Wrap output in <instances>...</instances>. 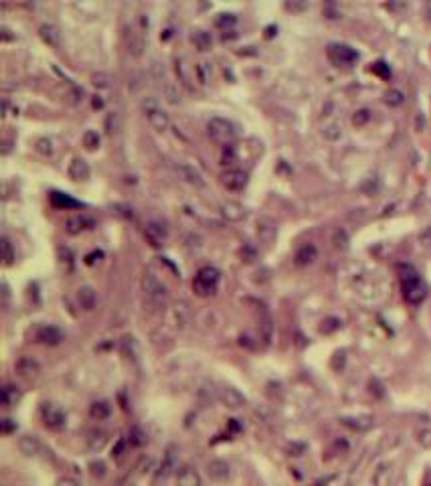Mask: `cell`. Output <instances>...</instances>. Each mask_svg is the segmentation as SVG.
Wrapping results in <instances>:
<instances>
[{
    "instance_id": "6da1fadb",
    "label": "cell",
    "mask_w": 431,
    "mask_h": 486,
    "mask_svg": "<svg viewBox=\"0 0 431 486\" xmlns=\"http://www.w3.org/2000/svg\"><path fill=\"white\" fill-rule=\"evenodd\" d=\"M142 292H144L148 302H150L152 306H156V308L164 306L166 304V300H168L166 286H164V284L158 280V276L152 274V272H146L142 276Z\"/></svg>"
},
{
    "instance_id": "7a4b0ae2",
    "label": "cell",
    "mask_w": 431,
    "mask_h": 486,
    "mask_svg": "<svg viewBox=\"0 0 431 486\" xmlns=\"http://www.w3.org/2000/svg\"><path fill=\"white\" fill-rule=\"evenodd\" d=\"M217 284H219V272L215 267L207 265V267H201L196 272L194 280H192V290L198 294V296H209L217 290Z\"/></svg>"
},
{
    "instance_id": "3957f363",
    "label": "cell",
    "mask_w": 431,
    "mask_h": 486,
    "mask_svg": "<svg viewBox=\"0 0 431 486\" xmlns=\"http://www.w3.org/2000/svg\"><path fill=\"white\" fill-rule=\"evenodd\" d=\"M142 108H144V112H146V115H148V124H150L156 132H164V130L170 128V118H168V114L164 112L162 108H158V104H156L154 97L144 99Z\"/></svg>"
},
{
    "instance_id": "277c9868",
    "label": "cell",
    "mask_w": 431,
    "mask_h": 486,
    "mask_svg": "<svg viewBox=\"0 0 431 486\" xmlns=\"http://www.w3.org/2000/svg\"><path fill=\"white\" fill-rule=\"evenodd\" d=\"M207 130H209V136L223 146H229L235 138V126L223 118H213L207 126Z\"/></svg>"
},
{
    "instance_id": "5b68a950",
    "label": "cell",
    "mask_w": 431,
    "mask_h": 486,
    "mask_svg": "<svg viewBox=\"0 0 431 486\" xmlns=\"http://www.w3.org/2000/svg\"><path fill=\"white\" fill-rule=\"evenodd\" d=\"M405 270H407V276L403 274L401 276V280H403V294H405V298L409 300V302H419V300H423V296H425V288H423V284H421V280H419V276H417V272L415 270H411L409 265H405Z\"/></svg>"
},
{
    "instance_id": "8992f818",
    "label": "cell",
    "mask_w": 431,
    "mask_h": 486,
    "mask_svg": "<svg viewBox=\"0 0 431 486\" xmlns=\"http://www.w3.org/2000/svg\"><path fill=\"white\" fill-rule=\"evenodd\" d=\"M41 415H43V422L47 428L51 429H61L65 426V422H67V417H65V411L55 405V403H43L41 407Z\"/></svg>"
},
{
    "instance_id": "52a82bcc",
    "label": "cell",
    "mask_w": 431,
    "mask_h": 486,
    "mask_svg": "<svg viewBox=\"0 0 431 486\" xmlns=\"http://www.w3.org/2000/svg\"><path fill=\"white\" fill-rule=\"evenodd\" d=\"M221 182L227 191H243L247 184V174L239 169H229L221 174Z\"/></svg>"
},
{
    "instance_id": "ba28073f",
    "label": "cell",
    "mask_w": 431,
    "mask_h": 486,
    "mask_svg": "<svg viewBox=\"0 0 431 486\" xmlns=\"http://www.w3.org/2000/svg\"><path fill=\"white\" fill-rule=\"evenodd\" d=\"M330 59H332L334 63L338 65H350L358 59L356 51L354 49H350L348 45H330Z\"/></svg>"
},
{
    "instance_id": "9c48e42d",
    "label": "cell",
    "mask_w": 431,
    "mask_h": 486,
    "mask_svg": "<svg viewBox=\"0 0 431 486\" xmlns=\"http://www.w3.org/2000/svg\"><path fill=\"white\" fill-rule=\"evenodd\" d=\"M124 41L128 51L134 57H140L144 53V39L134 27H124Z\"/></svg>"
},
{
    "instance_id": "30bf717a",
    "label": "cell",
    "mask_w": 431,
    "mask_h": 486,
    "mask_svg": "<svg viewBox=\"0 0 431 486\" xmlns=\"http://www.w3.org/2000/svg\"><path fill=\"white\" fill-rule=\"evenodd\" d=\"M14 369H16V373H19L21 377H25V379H32V377H37L41 373L39 361L32 359V357H21L19 361H16Z\"/></svg>"
},
{
    "instance_id": "8fae6325",
    "label": "cell",
    "mask_w": 431,
    "mask_h": 486,
    "mask_svg": "<svg viewBox=\"0 0 431 486\" xmlns=\"http://www.w3.org/2000/svg\"><path fill=\"white\" fill-rule=\"evenodd\" d=\"M201 474L192 466H182L176 472V486H201Z\"/></svg>"
},
{
    "instance_id": "7c38bea8",
    "label": "cell",
    "mask_w": 431,
    "mask_h": 486,
    "mask_svg": "<svg viewBox=\"0 0 431 486\" xmlns=\"http://www.w3.org/2000/svg\"><path fill=\"white\" fill-rule=\"evenodd\" d=\"M35 339L41 343V344H59L61 341H63V332L57 328V326H41L39 330H37V334H35Z\"/></svg>"
},
{
    "instance_id": "4fadbf2b",
    "label": "cell",
    "mask_w": 431,
    "mask_h": 486,
    "mask_svg": "<svg viewBox=\"0 0 431 486\" xmlns=\"http://www.w3.org/2000/svg\"><path fill=\"white\" fill-rule=\"evenodd\" d=\"M89 227H93V219H91V217H87V215H75V217H69L67 223H65V231L71 233V235H77V233L85 231V229H89Z\"/></svg>"
},
{
    "instance_id": "5bb4252c",
    "label": "cell",
    "mask_w": 431,
    "mask_h": 486,
    "mask_svg": "<svg viewBox=\"0 0 431 486\" xmlns=\"http://www.w3.org/2000/svg\"><path fill=\"white\" fill-rule=\"evenodd\" d=\"M219 397L223 401V405H227L229 409H239L245 403V397L235 387H223L221 393H219Z\"/></svg>"
},
{
    "instance_id": "9a60e30c",
    "label": "cell",
    "mask_w": 431,
    "mask_h": 486,
    "mask_svg": "<svg viewBox=\"0 0 431 486\" xmlns=\"http://www.w3.org/2000/svg\"><path fill=\"white\" fill-rule=\"evenodd\" d=\"M144 235L148 241H150V245L160 247L162 241L166 239V229H164V225H160V223H148L144 229Z\"/></svg>"
},
{
    "instance_id": "2e32d148",
    "label": "cell",
    "mask_w": 431,
    "mask_h": 486,
    "mask_svg": "<svg viewBox=\"0 0 431 486\" xmlns=\"http://www.w3.org/2000/svg\"><path fill=\"white\" fill-rule=\"evenodd\" d=\"M67 172H69V176H71L73 180H87L89 174H91L89 164H87L83 158H73V160L69 162Z\"/></svg>"
},
{
    "instance_id": "e0dca14e",
    "label": "cell",
    "mask_w": 431,
    "mask_h": 486,
    "mask_svg": "<svg viewBox=\"0 0 431 486\" xmlns=\"http://www.w3.org/2000/svg\"><path fill=\"white\" fill-rule=\"evenodd\" d=\"M176 171H178V174L185 178L187 182L194 184V187H205V178H203L201 172L194 169V166H190V164H178Z\"/></svg>"
},
{
    "instance_id": "ac0fdd59",
    "label": "cell",
    "mask_w": 431,
    "mask_h": 486,
    "mask_svg": "<svg viewBox=\"0 0 431 486\" xmlns=\"http://www.w3.org/2000/svg\"><path fill=\"white\" fill-rule=\"evenodd\" d=\"M257 237L265 243L273 241L275 237V223L271 219H268V217H261V219H257Z\"/></svg>"
},
{
    "instance_id": "d6986e66",
    "label": "cell",
    "mask_w": 431,
    "mask_h": 486,
    "mask_svg": "<svg viewBox=\"0 0 431 486\" xmlns=\"http://www.w3.org/2000/svg\"><path fill=\"white\" fill-rule=\"evenodd\" d=\"M19 450L23 452L25 456L32 458V456H37L41 452V442H39L37 435H23V438L19 440Z\"/></svg>"
},
{
    "instance_id": "ffe728a7",
    "label": "cell",
    "mask_w": 431,
    "mask_h": 486,
    "mask_svg": "<svg viewBox=\"0 0 431 486\" xmlns=\"http://www.w3.org/2000/svg\"><path fill=\"white\" fill-rule=\"evenodd\" d=\"M77 302L83 310H93L95 308V302H97V296H95V290L89 288V286H83L77 290Z\"/></svg>"
},
{
    "instance_id": "44dd1931",
    "label": "cell",
    "mask_w": 431,
    "mask_h": 486,
    "mask_svg": "<svg viewBox=\"0 0 431 486\" xmlns=\"http://www.w3.org/2000/svg\"><path fill=\"white\" fill-rule=\"evenodd\" d=\"M229 464L227 462H223V460H213V462H209V476L213 478V480H217V482H223V480H227L229 478Z\"/></svg>"
},
{
    "instance_id": "7402d4cb",
    "label": "cell",
    "mask_w": 431,
    "mask_h": 486,
    "mask_svg": "<svg viewBox=\"0 0 431 486\" xmlns=\"http://www.w3.org/2000/svg\"><path fill=\"white\" fill-rule=\"evenodd\" d=\"M221 213L225 219L229 221H241L245 217V209L239 205V203H233V200H227V203L221 205Z\"/></svg>"
},
{
    "instance_id": "603a6c76",
    "label": "cell",
    "mask_w": 431,
    "mask_h": 486,
    "mask_svg": "<svg viewBox=\"0 0 431 486\" xmlns=\"http://www.w3.org/2000/svg\"><path fill=\"white\" fill-rule=\"evenodd\" d=\"M51 203H53V207H57V209H77V207H81L79 200L71 199L69 195L57 193V191L51 193Z\"/></svg>"
},
{
    "instance_id": "cb8c5ba5",
    "label": "cell",
    "mask_w": 431,
    "mask_h": 486,
    "mask_svg": "<svg viewBox=\"0 0 431 486\" xmlns=\"http://www.w3.org/2000/svg\"><path fill=\"white\" fill-rule=\"evenodd\" d=\"M39 35H41V39H43L49 47H59L61 35H59V30H57L53 25H41Z\"/></svg>"
},
{
    "instance_id": "d4e9b609",
    "label": "cell",
    "mask_w": 431,
    "mask_h": 486,
    "mask_svg": "<svg viewBox=\"0 0 431 486\" xmlns=\"http://www.w3.org/2000/svg\"><path fill=\"white\" fill-rule=\"evenodd\" d=\"M192 43H194V47L198 49V51H209L211 45H213V37H211V32H207V30H194L192 32Z\"/></svg>"
},
{
    "instance_id": "484cf974",
    "label": "cell",
    "mask_w": 431,
    "mask_h": 486,
    "mask_svg": "<svg viewBox=\"0 0 431 486\" xmlns=\"http://www.w3.org/2000/svg\"><path fill=\"white\" fill-rule=\"evenodd\" d=\"M106 442H108L106 431H102V429H93V431H89V435H87V446H89V450H93V452L102 450V448L106 446Z\"/></svg>"
},
{
    "instance_id": "4316f807",
    "label": "cell",
    "mask_w": 431,
    "mask_h": 486,
    "mask_svg": "<svg viewBox=\"0 0 431 486\" xmlns=\"http://www.w3.org/2000/svg\"><path fill=\"white\" fill-rule=\"evenodd\" d=\"M21 401V391L19 387H14V385H6V387L2 389V403L6 407H12Z\"/></svg>"
},
{
    "instance_id": "83f0119b",
    "label": "cell",
    "mask_w": 431,
    "mask_h": 486,
    "mask_svg": "<svg viewBox=\"0 0 431 486\" xmlns=\"http://www.w3.org/2000/svg\"><path fill=\"white\" fill-rule=\"evenodd\" d=\"M89 413H91L93 420H106V417L109 415V405L106 403V401H95V403L91 405V409H89Z\"/></svg>"
},
{
    "instance_id": "f1b7e54d",
    "label": "cell",
    "mask_w": 431,
    "mask_h": 486,
    "mask_svg": "<svg viewBox=\"0 0 431 486\" xmlns=\"http://www.w3.org/2000/svg\"><path fill=\"white\" fill-rule=\"evenodd\" d=\"M314 257H316V249H314V245H304L300 251H297V256H296V259H297V263H300V265L310 263Z\"/></svg>"
},
{
    "instance_id": "f546056e",
    "label": "cell",
    "mask_w": 431,
    "mask_h": 486,
    "mask_svg": "<svg viewBox=\"0 0 431 486\" xmlns=\"http://www.w3.org/2000/svg\"><path fill=\"white\" fill-rule=\"evenodd\" d=\"M35 150L39 154H43V156H53V142L49 140V138H37L35 140Z\"/></svg>"
},
{
    "instance_id": "4dcf8cb0",
    "label": "cell",
    "mask_w": 431,
    "mask_h": 486,
    "mask_svg": "<svg viewBox=\"0 0 431 486\" xmlns=\"http://www.w3.org/2000/svg\"><path fill=\"white\" fill-rule=\"evenodd\" d=\"M2 259H4V265L14 263V249H12V243L8 237H2Z\"/></svg>"
},
{
    "instance_id": "1f68e13d",
    "label": "cell",
    "mask_w": 431,
    "mask_h": 486,
    "mask_svg": "<svg viewBox=\"0 0 431 486\" xmlns=\"http://www.w3.org/2000/svg\"><path fill=\"white\" fill-rule=\"evenodd\" d=\"M83 146H85L87 150H95V148L99 146V134L93 132V130H87V132L83 134Z\"/></svg>"
},
{
    "instance_id": "d6a6232c",
    "label": "cell",
    "mask_w": 431,
    "mask_h": 486,
    "mask_svg": "<svg viewBox=\"0 0 431 486\" xmlns=\"http://www.w3.org/2000/svg\"><path fill=\"white\" fill-rule=\"evenodd\" d=\"M109 75H106V73H93L91 75V83L95 87H109Z\"/></svg>"
},
{
    "instance_id": "836d02e7",
    "label": "cell",
    "mask_w": 431,
    "mask_h": 486,
    "mask_svg": "<svg viewBox=\"0 0 431 486\" xmlns=\"http://www.w3.org/2000/svg\"><path fill=\"white\" fill-rule=\"evenodd\" d=\"M385 99H387L389 106H399L403 102V93L399 89H391V91H387V97Z\"/></svg>"
},
{
    "instance_id": "e575fe53",
    "label": "cell",
    "mask_w": 431,
    "mask_h": 486,
    "mask_svg": "<svg viewBox=\"0 0 431 486\" xmlns=\"http://www.w3.org/2000/svg\"><path fill=\"white\" fill-rule=\"evenodd\" d=\"M128 438H130V444H134V446H142V444L146 442V440H144L146 435L142 433V429H140V428H134V429H132Z\"/></svg>"
},
{
    "instance_id": "d590c367",
    "label": "cell",
    "mask_w": 431,
    "mask_h": 486,
    "mask_svg": "<svg viewBox=\"0 0 431 486\" xmlns=\"http://www.w3.org/2000/svg\"><path fill=\"white\" fill-rule=\"evenodd\" d=\"M233 160H235V148L229 144V146H225V148H223V154H221V162H223V164H231Z\"/></svg>"
},
{
    "instance_id": "8d00e7d4",
    "label": "cell",
    "mask_w": 431,
    "mask_h": 486,
    "mask_svg": "<svg viewBox=\"0 0 431 486\" xmlns=\"http://www.w3.org/2000/svg\"><path fill=\"white\" fill-rule=\"evenodd\" d=\"M16 429V424L10 420V417H4L2 422H0V431H2L4 435H8V433H12Z\"/></svg>"
},
{
    "instance_id": "74e56055",
    "label": "cell",
    "mask_w": 431,
    "mask_h": 486,
    "mask_svg": "<svg viewBox=\"0 0 431 486\" xmlns=\"http://www.w3.org/2000/svg\"><path fill=\"white\" fill-rule=\"evenodd\" d=\"M369 114H371L369 110H358V112L354 114V118H352V122H354L356 126H362L364 122H367V120L371 118V115H369Z\"/></svg>"
},
{
    "instance_id": "f35d334b",
    "label": "cell",
    "mask_w": 431,
    "mask_h": 486,
    "mask_svg": "<svg viewBox=\"0 0 431 486\" xmlns=\"http://www.w3.org/2000/svg\"><path fill=\"white\" fill-rule=\"evenodd\" d=\"M55 486H81V484L75 478H71V476H63V478H59L55 482Z\"/></svg>"
},
{
    "instance_id": "ab89813d",
    "label": "cell",
    "mask_w": 431,
    "mask_h": 486,
    "mask_svg": "<svg viewBox=\"0 0 431 486\" xmlns=\"http://www.w3.org/2000/svg\"><path fill=\"white\" fill-rule=\"evenodd\" d=\"M225 23H227V25H233V23H235V16H233V14H221V19L217 21V25L223 27Z\"/></svg>"
},
{
    "instance_id": "60d3db41",
    "label": "cell",
    "mask_w": 431,
    "mask_h": 486,
    "mask_svg": "<svg viewBox=\"0 0 431 486\" xmlns=\"http://www.w3.org/2000/svg\"><path fill=\"white\" fill-rule=\"evenodd\" d=\"M196 71H198V75H201V81L207 83V63H201V65H198Z\"/></svg>"
},
{
    "instance_id": "b9f144b4",
    "label": "cell",
    "mask_w": 431,
    "mask_h": 486,
    "mask_svg": "<svg viewBox=\"0 0 431 486\" xmlns=\"http://www.w3.org/2000/svg\"><path fill=\"white\" fill-rule=\"evenodd\" d=\"M124 444H126L124 440H120V442H118V446H115V450H113V452H115V456H122V450H124Z\"/></svg>"
},
{
    "instance_id": "7bdbcfd3",
    "label": "cell",
    "mask_w": 431,
    "mask_h": 486,
    "mask_svg": "<svg viewBox=\"0 0 431 486\" xmlns=\"http://www.w3.org/2000/svg\"><path fill=\"white\" fill-rule=\"evenodd\" d=\"M2 41H12V37H10V30H8L6 27H2Z\"/></svg>"
},
{
    "instance_id": "ee69618b",
    "label": "cell",
    "mask_w": 431,
    "mask_h": 486,
    "mask_svg": "<svg viewBox=\"0 0 431 486\" xmlns=\"http://www.w3.org/2000/svg\"><path fill=\"white\" fill-rule=\"evenodd\" d=\"M427 16H429V19H431V2L427 4Z\"/></svg>"
}]
</instances>
